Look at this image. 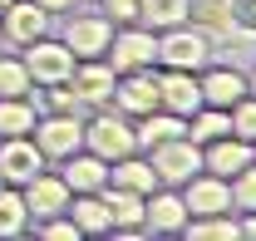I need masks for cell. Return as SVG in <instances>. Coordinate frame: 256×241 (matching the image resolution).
Here are the masks:
<instances>
[{
	"instance_id": "6da1fadb",
	"label": "cell",
	"mask_w": 256,
	"mask_h": 241,
	"mask_svg": "<svg viewBox=\"0 0 256 241\" xmlns=\"http://www.w3.org/2000/svg\"><path fill=\"white\" fill-rule=\"evenodd\" d=\"M212 64V34L197 30L192 20L172 25V30H158V69H207Z\"/></svg>"
},
{
	"instance_id": "7a4b0ae2",
	"label": "cell",
	"mask_w": 256,
	"mask_h": 241,
	"mask_svg": "<svg viewBox=\"0 0 256 241\" xmlns=\"http://www.w3.org/2000/svg\"><path fill=\"white\" fill-rule=\"evenodd\" d=\"M84 148L94 158H104V162H118L128 152H138L133 118H124L118 108H94V118L84 123Z\"/></svg>"
},
{
	"instance_id": "3957f363",
	"label": "cell",
	"mask_w": 256,
	"mask_h": 241,
	"mask_svg": "<svg viewBox=\"0 0 256 241\" xmlns=\"http://www.w3.org/2000/svg\"><path fill=\"white\" fill-rule=\"evenodd\" d=\"M104 60L114 74H133V69H158V34L148 25H114V40L104 50Z\"/></svg>"
},
{
	"instance_id": "277c9868",
	"label": "cell",
	"mask_w": 256,
	"mask_h": 241,
	"mask_svg": "<svg viewBox=\"0 0 256 241\" xmlns=\"http://www.w3.org/2000/svg\"><path fill=\"white\" fill-rule=\"evenodd\" d=\"M25 69H30V84H69V74H74V50L64 44V40H50V34H40V40H30L25 44Z\"/></svg>"
},
{
	"instance_id": "5b68a950",
	"label": "cell",
	"mask_w": 256,
	"mask_h": 241,
	"mask_svg": "<svg viewBox=\"0 0 256 241\" xmlns=\"http://www.w3.org/2000/svg\"><path fill=\"white\" fill-rule=\"evenodd\" d=\"M30 138H34V148L44 152V162H64L69 152L84 148V118L79 114H40Z\"/></svg>"
},
{
	"instance_id": "8992f818",
	"label": "cell",
	"mask_w": 256,
	"mask_h": 241,
	"mask_svg": "<svg viewBox=\"0 0 256 241\" xmlns=\"http://www.w3.org/2000/svg\"><path fill=\"white\" fill-rule=\"evenodd\" d=\"M148 162H153V172H158L162 187H182L192 172H202V148L182 133V138H168L158 148H148Z\"/></svg>"
},
{
	"instance_id": "52a82bcc",
	"label": "cell",
	"mask_w": 256,
	"mask_h": 241,
	"mask_svg": "<svg viewBox=\"0 0 256 241\" xmlns=\"http://www.w3.org/2000/svg\"><path fill=\"white\" fill-rule=\"evenodd\" d=\"M124 118H143L158 108V69H133V74H118L114 79V104Z\"/></svg>"
},
{
	"instance_id": "ba28073f",
	"label": "cell",
	"mask_w": 256,
	"mask_h": 241,
	"mask_svg": "<svg viewBox=\"0 0 256 241\" xmlns=\"http://www.w3.org/2000/svg\"><path fill=\"white\" fill-rule=\"evenodd\" d=\"M182 226H188L182 192L178 187H153L143 197V232H153V236H182Z\"/></svg>"
},
{
	"instance_id": "9c48e42d",
	"label": "cell",
	"mask_w": 256,
	"mask_h": 241,
	"mask_svg": "<svg viewBox=\"0 0 256 241\" xmlns=\"http://www.w3.org/2000/svg\"><path fill=\"white\" fill-rule=\"evenodd\" d=\"M64 44L74 50V60H104L108 40H114V20L98 10V15H69L64 20Z\"/></svg>"
},
{
	"instance_id": "30bf717a",
	"label": "cell",
	"mask_w": 256,
	"mask_h": 241,
	"mask_svg": "<svg viewBox=\"0 0 256 241\" xmlns=\"http://www.w3.org/2000/svg\"><path fill=\"white\" fill-rule=\"evenodd\" d=\"M182 202H188V216H217V212H232V182L217 178V172H192L182 187Z\"/></svg>"
},
{
	"instance_id": "8fae6325",
	"label": "cell",
	"mask_w": 256,
	"mask_h": 241,
	"mask_svg": "<svg viewBox=\"0 0 256 241\" xmlns=\"http://www.w3.org/2000/svg\"><path fill=\"white\" fill-rule=\"evenodd\" d=\"M114 69L108 60H79L74 64V74H69V89L79 98V108H108L114 104Z\"/></svg>"
},
{
	"instance_id": "7c38bea8",
	"label": "cell",
	"mask_w": 256,
	"mask_h": 241,
	"mask_svg": "<svg viewBox=\"0 0 256 241\" xmlns=\"http://www.w3.org/2000/svg\"><path fill=\"white\" fill-rule=\"evenodd\" d=\"M40 34H50V10H40L34 0H10V5L0 10V40H5V44L25 50Z\"/></svg>"
},
{
	"instance_id": "4fadbf2b",
	"label": "cell",
	"mask_w": 256,
	"mask_h": 241,
	"mask_svg": "<svg viewBox=\"0 0 256 241\" xmlns=\"http://www.w3.org/2000/svg\"><path fill=\"white\" fill-rule=\"evenodd\" d=\"M158 108L178 114V118H192L202 108L197 74H188V69H158Z\"/></svg>"
},
{
	"instance_id": "5bb4252c",
	"label": "cell",
	"mask_w": 256,
	"mask_h": 241,
	"mask_svg": "<svg viewBox=\"0 0 256 241\" xmlns=\"http://www.w3.org/2000/svg\"><path fill=\"white\" fill-rule=\"evenodd\" d=\"M20 192H25V207H30V226H34V222H44V216H54V212H64V207H69V197H74V192L64 187L60 172H44V168H40Z\"/></svg>"
},
{
	"instance_id": "9a60e30c",
	"label": "cell",
	"mask_w": 256,
	"mask_h": 241,
	"mask_svg": "<svg viewBox=\"0 0 256 241\" xmlns=\"http://www.w3.org/2000/svg\"><path fill=\"white\" fill-rule=\"evenodd\" d=\"M197 89H202V104L232 108V104L246 94V74H242L236 64H207V69H197Z\"/></svg>"
},
{
	"instance_id": "2e32d148",
	"label": "cell",
	"mask_w": 256,
	"mask_h": 241,
	"mask_svg": "<svg viewBox=\"0 0 256 241\" xmlns=\"http://www.w3.org/2000/svg\"><path fill=\"white\" fill-rule=\"evenodd\" d=\"M44 168V152L34 148V138H0V178L10 187H25Z\"/></svg>"
},
{
	"instance_id": "e0dca14e",
	"label": "cell",
	"mask_w": 256,
	"mask_h": 241,
	"mask_svg": "<svg viewBox=\"0 0 256 241\" xmlns=\"http://www.w3.org/2000/svg\"><path fill=\"white\" fill-rule=\"evenodd\" d=\"M202 168L217 172V178H236L242 168H252V143L236 138V133H222V138L202 143Z\"/></svg>"
},
{
	"instance_id": "ac0fdd59",
	"label": "cell",
	"mask_w": 256,
	"mask_h": 241,
	"mask_svg": "<svg viewBox=\"0 0 256 241\" xmlns=\"http://www.w3.org/2000/svg\"><path fill=\"white\" fill-rule=\"evenodd\" d=\"M98 197H104V207H108V232H114V236H143V197H138V192L104 187Z\"/></svg>"
},
{
	"instance_id": "d6986e66",
	"label": "cell",
	"mask_w": 256,
	"mask_h": 241,
	"mask_svg": "<svg viewBox=\"0 0 256 241\" xmlns=\"http://www.w3.org/2000/svg\"><path fill=\"white\" fill-rule=\"evenodd\" d=\"M60 178H64L69 192H104V187H108V162L94 158L89 148H79V152H69V158H64Z\"/></svg>"
},
{
	"instance_id": "ffe728a7",
	"label": "cell",
	"mask_w": 256,
	"mask_h": 241,
	"mask_svg": "<svg viewBox=\"0 0 256 241\" xmlns=\"http://www.w3.org/2000/svg\"><path fill=\"white\" fill-rule=\"evenodd\" d=\"M108 187H124V192H138V197H148L153 187H162L158 172H153V162H148V152H128L118 162H108Z\"/></svg>"
},
{
	"instance_id": "44dd1931",
	"label": "cell",
	"mask_w": 256,
	"mask_h": 241,
	"mask_svg": "<svg viewBox=\"0 0 256 241\" xmlns=\"http://www.w3.org/2000/svg\"><path fill=\"white\" fill-rule=\"evenodd\" d=\"M133 133H138V152H148V148H158V143H168V138H182L188 133V118H178L168 108H153V114L133 118Z\"/></svg>"
},
{
	"instance_id": "7402d4cb",
	"label": "cell",
	"mask_w": 256,
	"mask_h": 241,
	"mask_svg": "<svg viewBox=\"0 0 256 241\" xmlns=\"http://www.w3.org/2000/svg\"><path fill=\"white\" fill-rule=\"evenodd\" d=\"M188 20L197 30H207L212 40H222V34L236 30V0H192Z\"/></svg>"
},
{
	"instance_id": "603a6c76",
	"label": "cell",
	"mask_w": 256,
	"mask_h": 241,
	"mask_svg": "<svg viewBox=\"0 0 256 241\" xmlns=\"http://www.w3.org/2000/svg\"><path fill=\"white\" fill-rule=\"evenodd\" d=\"M64 212H69V222L79 226V236H104V232H108V207H104L98 192H74Z\"/></svg>"
},
{
	"instance_id": "cb8c5ba5",
	"label": "cell",
	"mask_w": 256,
	"mask_h": 241,
	"mask_svg": "<svg viewBox=\"0 0 256 241\" xmlns=\"http://www.w3.org/2000/svg\"><path fill=\"white\" fill-rule=\"evenodd\" d=\"M34 123H40V108H34L30 94H20V98H0V138H30Z\"/></svg>"
},
{
	"instance_id": "d4e9b609",
	"label": "cell",
	"mask_w": 256,
	"mask_h": 241,
	"mask_svg": "<svg viewBox=\"0 0 256 241\" xmlns=\"http://www.w3.org/2000/svg\"><path fill=\"white\" fill-rule=\"evenodd\" d=\"M192 10V0H138V25H148V30H172V25H182Z\"/></svg>"
},
{
	"instance_id": "484cf974",
	"label": "cell",
	"mask_w": 256,
	"mask_h": 241,
	"mask_svg": "<svg viewBox=\"0 0 256 241\" xmlns=\"http://www.w3.org/2000/svg\"><path fill=\"white\" fill-rule=\"evenodd\" d=\"M182 236H188V241H232V236H242V222H236L232 212H217V216H188Z\"/></svg>"
},
{
	"instance_id": "4316f807",
	"label": "cell",
	"mask_w": 256,
	"mask_h": 241,
	"mask_svg": "<svg viewBox=\"0 0 256 241\" xmlns=\"http://www.w3.org/2000/svg\"><path fill=\"white\" fill-rule=\"evenodd\" d=\"M30 226V207H25V192L0 182V236H20Z\"/></svg>"
},
{
	"instance_id": "83f0119b",
	"label": "cell",
	"mask_w": 256,
	"mask_h": 241,
	"mask_svg": "<svg viewBox=\"0 0 256 241\" xmlns=\"http://www.w3.org/2000/svg\"><path fill=\"white\" fill-rule=\"evenodd\" d=\"M222 133H232V114H226V108L202 104V108L188 118V138L197 143V148H202V143H212V138H222Z\"/></svg>"
},
{
	"instance_id": "f1b7e54d",
	"label": "cell",
	"mask_w": 256,
	"mask_h": 241,
	"mask_svg": "<svg viewBox=\"0 0 256 241\" xmlns=\"http://www.w3.org/2000/svg\"><path fill=\"white\" fill-rule=\"evenodd\" d=\"M20 94H34L30 69L20 54H0V98H20Z\"/></svg>"
},
{
	"instance_id": "f546056e",
	"label": "cell",
	"mask_w": 256,
	"mask_h": 241,
	"mask_svg": "<svg viewBox=\"0 0 256 241\" xmlns=\"http://www.w3.org/2000/svg\"><path fill=\"white\" fill-rule=\"evenodd\" d=\"M34 108L40 114H79V98L69 84H44V89L34 94Z\"/></svg>"
},
{
	"instance_id": "4dcf8cb0",
	"label": "cell",
	"mask_w": 256,
	"mask_h": 241,
	"mask_svg": "<svg viewBox=\"0 0 256 241\" xmlns=\"http://www.w3.org/2000/svg\"><path fill=\"white\" fill-rule=\"evenodd\" d=\"M226 114H232V133L246 138V143H256V94H242Z\"/></svg>"
},
{
	"instance_id": "1f68e13d",
	"label": "cell",
	"mask_w": 256,
	"mask_h": 241,
	"mask_svg": "<svg viewBox=\"0 0 256 241\" xmlns=\"http://www.w3.org/2000/svg\"><path fill=\"white\" fill-rule=\"evenodd\" d=\"M226 182H232V212H256V162Z\"/></svg>"
},
{
	"instance_id": "d6a6232c",
	"label": "cell",
	"mask_w": 256,
	"mask_h": 241,
	"mask_svg": "<svg viewBox=\"0 0 256 241\" xmlns=\"http://www.w3.org/2000/svg\"><path fill=\"white\" fill-rule=\"evenodd\" d=\"M34 236H44V241H74V236H79V226L69 222V212H54V216L34 222Z\"/></svg>"
},
{
	"instance_id": "836d02e7",
	"label": "cell",
	"mask_w": 256,
	"mask_h": 241,
	"mask_svg": "<svg viewBox=\"0 0 256 241\" xmlns=\"http://www.w3.org/2000/svg\"><path fill=\"white\" fill-rule=\"evenodd\" d=\"M94 5L114 20V25H133V20H138V0H94Z\"/></svg>"
},
{
	"instance_id": "e575fe53",
	"label": "cell",
	"mask_w": 256,
	"mask_h": 241,
	"mask_svg": "<svg viewBox=\"0 0 256 241\" xmlns=\"http://www.w3.org/2000/svg\"><path fill=\"white\" fill-rule=\"evenodd\" d=\"M236 30L256 34V0H236Z\"/></svg>"
},
{
	"instance_id": "d590c367",
	"label": "cell",
	"mask_w": 256,
	"mask_h": 241,
	"mask_svg": "<svg viewBox=\"0 0 256 241\" xmlns=\"http://www.w3.org/2000/svg\"><path fill=\"white\" fill-rule=\"evenodd\" d=\"M40 10H50V15H64V10H74V0H34Z\"/></svg>"
},
{
	"instance_id": "8d00e7d4",
	"label": "cell",
	"mask_w": 256,
	"mask_h": 241,
	"mask_svg": "<svg viewBox=\"0 0 256 241\" xmlns=\"http://www.w3.org/2000/svg\"><path fill=\"white\" fill-rule=\"evenodd\" d=\"M242 236L256 241V212H242Z\"/></svg>"
},
{
	"instance_id": "74e56055",
	"label": "cell",
	"mask_w": 256,
	"mask_h": 241,
	"mask_svg": "<svg viewBox=\"0 0 256 241\" xmlns=\"http://www.w3.org/2000/svg\"><path fill=\"white\" fill-rule=\"evenodd\" d=\"M246 94H256V64L246 69Z\"/></svg>"
},
{
	"instance_id": "f35d334b",
	"label": "cell",
	"mask_w": 256,
	"mask_h": 241,
	"mask_svg": "<svg viewBox=\"0 0 256 241\" xmlns=\"http://www.w3.org/2000/svg\"><path fill=\"white\" fill-rule=\"evenodd\" d=\"M252 162H256V143H252Z\"/></svg>"
},
{
	"instance_id": "ab89813d",
	"label": "cell",
	"mask_w": 256,
	"mask_h": 241,
	"mask_svg": "<svg viewBox=\"0 0 256 241\" xmlns=\"http://www.w3.org/2000/svg\"><path fill=\"white\" fill-rule=\"evenodd\" d=\"M5 5H10V0H0V10H5Z\"/></svg>"
},
{
	"instance_id": "60d3db41",
	"label": "cell",
	"mask_w": 256,
	"mask_h": 241,
	"mask_svg": "<svg viewBox=\"0 0 256 241\" xmlns=\"http://www.w3.org/2000/svg\"><path fill=\"white\" fill-rule=\"evenodd\" d=\"M0 182H5V178H0Z\"/></svg>"
}]
</instances>
